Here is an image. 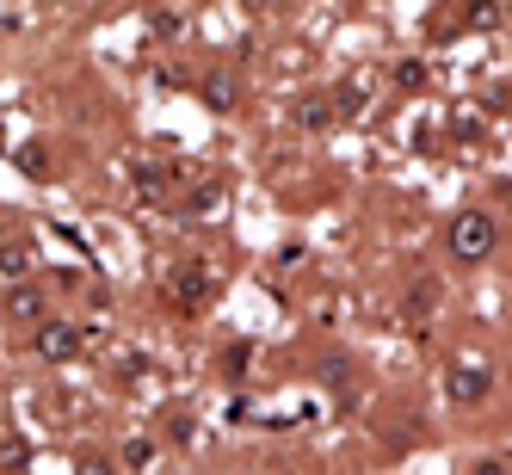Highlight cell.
<instances>
[{"instance_id":"cell-1","label":"cell","mask_w":512,"mask_h":475,"mask_svg":"<svg viewBox=\"0 0 512 475\" xmlns=\"http://www.w3.org/2000/svg\"><path fill=\"white\" fill-rule=\"evenodd\" d=\"M494 247H500V223H494L488 210H475V204H469V210H457V216H451V229H445V253H451L457 266H482Z\"/></svg>"},{"instance_id":"cell-2","label":"cell","mask_w":512,"mask_h":475,"mask_svg":"<svg viewBox=\"0 0 512 475\" xmlns=\"http://www.w3.org/2000/svg\"><path fill=\"white\" fill-rule=\"evenodd\" d=\"M488 395H494V364L475 358V352H457L445 364V401L451 408H482Z\"/></svg>"},{"instance_id":"cell-3","label":"cell","mask_w":512,"mask_h":475,"mask_svg":"<svg viewBox=\"0 0 512 475\" xmlns=\"http://www.w3.org/2000/svg\"><path fill=\"white\" fill-rule=\"evenodd\" d=\"M31 346H38V358L44 364H75L81 358V346H87V334H81V327L75 321H38V340H31Z\"/></svg>"},{"instance_id":"cell-4","label":"cell","mask_w":512,"mask_h":475,"mask_svg":"<svg viewBox=\"0 0 512 475\" xmlns=\"http://www.w3.org/2000/svg\"><path fill=\"white\" fill-rule=\"evenodd\" d=\"M167 297H173V309H204L210 297H216V278H210V266H179L173 272V284H167Z\"/></svg>"},{"instance_id":"cell-5","label":"cell","mask_w":512,"mask_h":475,"mask_svg":"<svg viewBox=\"0 0 512 475\" xmlns=\"http://www.w3.org/2000/svg\"><path fill=\"white\" fill-rule=\"evenodd\" d=\"M223 204H229V186H223V179H198V186L186 192V210H179V216H216Z\"/></svg>"},{"instance_id":"cell-6","label":"cell","mask_w":512,"mask_h":475,"mask_svg":"<svg viewBox=\"0 0 512 475\" xmlns=\"http://www.w3.org/2000/svg\"><path fill=\"white\" fill-rule=\"evenodd\" d=\"M130 179H136V192H142V198H161V192H167V167H161V161H136Z\"/></svg>"},{"instance_id":"cell-7","label":"cell","mask_w":512,"mask_h":475,"mask_svg":"<svg viewBox=\"0 0 512 475\" xmlns=\"http://www.w3.org/2000/svg\"><path fill=\"white\" fill-rule=\"evenodd\" d=\"M25 272H31V247L7 241V247H0V278H25Z\"/></svg>"},{"instance_id":"cell-8","label":"cell","mask_w":512,"mask_h":475,"mask_svg":"<svg viewBox=\"0 0 512 475\" xmlns=\"http://www.w3.org/2000/svg\"><path fill=\"white\" fill-rule=\"evenodd\" d=\"M432 303H438V278H414V290H408V315L420 321V315H432Z\"/></svg>"},{"instance_id":"cell-9","label":"cell","mask_w":512,"mask_h":475,"mask_svg":"<svg viewBox=\"0 0 512 475\" xmlns=\"http://www.w3.org/2000/svg\"><path fill=\"white\" fill-rule=\"evenodd\" d=\"M204 99H210V112H229V105H235V81L229 75H210L204 81Z\"/></svg>"},{"instance_id":"cell-10","label":"cell","mask_w":512,"mask_h":475,"mask_svg":"<svg viewBox=\"0 0 512 475\" xmlns=\"http://www.w3.org/2000/svg\"><path fill=\"white\" fill-rule=\"evenodd\" d=\"M7 309H13L19 321H44V303H38V290H13V297H7Z\"/></svg>"},{"instance_id":"cell-11","label":"cell","mask_w":512,"mask_h":475,"mask_svg":"<svg viewBox=\"0 0 512 475\" xmlns=\"http://www.w3.org/2000/svg\"><path fill=\"white\" fill-rule=\"evenodd\" d=\"M327 118H334V112H327V99H303L297 105V124L303 130H327Z\"/></svg>"},{"instance_id":"cell-12","label":"cell","mask_w":512,"mask_h":475,"mask_svg":"<svg viewBox=\"0 0 512 475\" xmlns=\"http://www.w3.org/2000/svg\"><path fill=\"white\" fill-rule=\"evenodd\" d=\"M155 463V445H149V438H130V445H124V469H149Z\"/></svg>"},{"instance_id":"cell-13","label":"cell","mask_w":512,"mask_h":475,"mask_svg":"<svg viewBox=\"0 0 512 475\" xmlns=\"http://www.w3.org/2000/svg\"><path fill=\"white\" fill-rule=\"evenodd\" d=\"M420 81H426V68H420V62H401V68H395V87H408V93H414Z\"/></svg>"},{"instance_id":"cell-14","label":"cell","mask_w":512,"mask_h":475,"mask_svg":"<svg viewBox=\"0 0 512 475\" xmlns=\"http://www.w3.org/2000/svg\"><path fill=\"white\" fill-rule=\"evenodd\" d=\"M469 475H512V463H506V457H475Z\"/></svg>"},{"instance_id":"cell-15","label":"cell","mask_w":512,"mask_h":475,"mask_svg":"<svg viewBox=\"0 0 512 475\" xmlns=\"http://www.w3.org/2000/svg\"><path fill=\"white\" fill-rule=\"evenodd\" d=\"M223 358H229V364H223V371H229V377H247V358H253V352H247V346H229V352H223Z\"/></svg>"},{"instance_id":"cell-16","label":"cell","mask_w":512,"mask_h":475,"mask_svg":"<svg viewBox=\"0 0 512 475\" xmlns=\"http://www.w3.org/2000/svg\"><path fill=\"white\" fill-rule=\"evenodd\" d=\"M179 25H186V19H179L173 7H161V13H155V31H161V38H173V31H179Z\"/></svg>"},{"instance_id":"cell-17","label":"cell","mask_w":512,"mask_h":475,"mask_svg":"<svg viewBox=\"0 0 512 475\" xmlns=\"http://www.w3.org/2000/svg\"><path fill=\"white\" fill-rule=\"evenodd\" d=\"M0 463H7V469H19V463H25V445H19V438H7V451H0Z\"/></svg>"},{"instance_id":"cell-18","label":"cell","mask_w":512,"mask_h":475,"mask_svg":"<svg viewBox=\"0 0 512 475\" xmlns=\"http://www.w3.org/2000/svg\"><path fill=\"white\" fill-rule=\"evenodd\" d=\"M81 475H112V463H99V457H87V463H81Z\"/></svg>"}]
</instances>
